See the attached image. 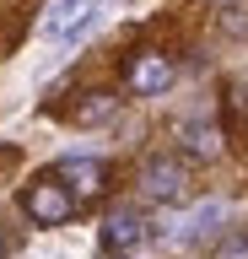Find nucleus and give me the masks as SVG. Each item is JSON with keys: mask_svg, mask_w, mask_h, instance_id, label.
Listing matches in <instances>:
<instances>
[{"mask_svg": "<svg viewBox=\"0 0 248 259\" xmlns=\"http://www.w3.org/2000/svg\"><path fill=\"white\" fill-rule=\"evenodd\" d=\"M97 16H103L97 0H49L38 32H43V38H81V32L97 27Z\"/></svg>", "mask_w": 248, "mask_h": 259, "instance_id": "obj_1", "label": "nucleus"}, {"mask_svg": "<svg viewBox=\"0 0 248 259\" xmlns=\"http://www.w3.org/2000/svg\"><path fill=\"white\" fill-rule=\"evenodd\" d=\"M27 216L33 222H43V227H60V222H70V210H76V200H70V189L65 184H54V178H43V184H33L27 189Z\"/></svg>", "mask_w": 248, "mask_h": 259, "instance_id": "obj_2", "label": "nucleus"}, {"mask_svg": "<svg viewBox=\"0 0 248 259\" xmlns=\"http://www.w3.org/2000/svg\"><path fill=\"white\" fill-rule=\"evenodd\" d=\"M140 184H146L151 200H183V194H189V167H183L178 157H151Z\"/></svg>", "mask_w": 248, "mask_h": 259, "instance_id": "obj_3", "label": "nucleus"}, {"mask_svg": "<svg viewBox=\"0 0 248 259\" xmlns=\"http://www.w3.org/2000/svg\"><path fill=\"white\" fill-rule=\"evenodd\" d=\"M146 243V222L135 216V210H114L108 222H103V248L108 254H135Z\"/></svg>", "mask_w": 248, "mask_h": 259, "instance_id": "obj_4", "label": "nucleus"}, {"mask_svg": "<svg viewBox=\"0 0 248 259\" xmlns=\"http://www.w3.org/2000/svg\"><path fill=\"white\" fill-rule=\"evenodd\" d=\"M221 222H227V205H221V200H205V205H194L173 232H167V243H200V238H211Z\"/></svg>", "mask_w": 248, "mask_h": 259, "instance_id": "obj_5", "label": "nucleus"}, {"mask_svg": "<svg viewBox=\"0 0 248 259\" xmlns=\"http://www.w3.org/2000/svg\"><path fill=\"white\" fill-rule=\"evenodd\" d=\"M167 81H173V65H167L162 54H140L135 70H130V87H135V92H146V97H157Z\"/></svg>", "mask_w": 248, "mask_h": 259, "instance_id": "obj_6", "label": "nucleus"}, {"mask_svg": "<svg viewBox=\"0 0 248 259\" xmlns=\"http://www.w3.org/2000/svg\"><path fill=\"white\" fill-rule=\"evenodd\" d=\"M60 173L76 184V194H81V200L103 189V162H97V157H65V167H60ZM76 194H70V200H76Z\"/></svg>", "mask_w": 248, "mask_h": 259, "instance_id": "obj_7", "label": "nucleus"}, {"mask_svg": "<svg viewBox=\"0 0 248 259\" xmlns=\"http://www.w3.org/2000/svg\"><path fill=\"white\" fill-rule=\"evenodd\" d=\"M114 113H119V97L114 92H92L81 108H76V124H108Z\"/></svg>", "mask_w": 248, "mask_h": 259, "instance_id": "obj_8", "label": "nucleus"}, {"mask_svg": "<svg viewBox=\"0 0 248 259\" xmlns=\"http://www.w3.org/2000/svg\"><path fill=\"white\" fill-rule=\"evenodd\" d=\"M183 141L194 157H216V130L211 124H183Z\"/></svg>", "mask_w": 248, "mask_h": 259, "instance_id": "obj_9", "label": "nucleus"}, {"mask_svg": "<svg viewBox=\"0 0 248 259\" xmlns=\"http://www.w3.org/2000/svg\"><path fill=\"white\" fill-rule=\"evenodd\" d=\"M216 259H248V238H232V243H221V248H216Z\"/></svg>", "mask_w": 248, "mask_h": 259, "instance_id": "obj_10", "label": "nucleus"}, {"mask_svg": "<svg viewBox=\"0 0 248 259\" xmlns=\"http://www.w3.org/2000/svg\"><path fill=\"white\" fill-rule=\"evenodd\" d=\"M0 248H6V243H0Z\"/></svg>", "mask_w": 248, "mask_h": 259, "instance_id": "obj_11", "label": "nucleus"}]
</instances>
